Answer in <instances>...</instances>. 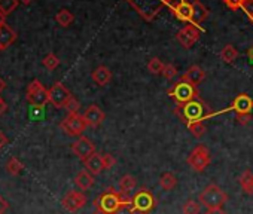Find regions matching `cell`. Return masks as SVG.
I'll list each match as a JSON object with an SVG mask.
<instances>
[{"mask_svg": "<svg viewBox=\"0 0 253 214\" xmlns=\"http://www.w3.org/2000/svg\"><path fill=\"white\" fill-rule=\"evenodd\" d=\"M174 113L186 125H191L195 122H204L206 119L214 116V112H211V109L201 100V97L177 106L174 109Z\"/></svg>", "mask_w": 253, "mask_h": 214, "instance_id": "cell-1", "label": "cell"}, {"mask_svg": "<svg viewBox=\"0 0 253 214\" xmlns=\"http://www.w3.org/2000/svg\"><path fill=\"white\" fill-rule=\"evenodd\" d=\"M145 21H154L166 6H171L176 0H125Z\"/></svg>", "mask_w": 253, "mask_h": 214, "instance_id": "cell-2", "label": "cell"}, {"mask_svg": "<svg viewBox=\"0 0 253 214\" xmlns=\"http://www.w3.org/2000/svg\"><path fill=\"white\" fill-rule=\"evenodd\" d=\"M131 198H126L125 195H122L121 192H116L113 187L106 189L103 193H100L95 199H94V207L95 210H100L106 214H115L119 207L125 202H128Z\"/></svg>", "mask_w": 253, "mask_h": 214, "instance_id": "cell-3", "label": "cell"}, {"mask_svg": "<svg viewBox=\"0 0 253 214\" xmlns=\"http://www.w3.org/2000/svg\"><path fill=\"white\" fill-rule=\"evenodd\" d=\"M226 201H228V195L217 184L206 186L198 195V202L201 205H204L207 210L209 208H222V205Z\"/></svg>", "mask_w": 253, "mask_h": 214, "instance_id": "cell-4", "label": "cell"}, {"mask_svg": "<svg viewBox=\"0 0 253 214\" xmlns=\"http://www.w3.org/2000/svg\"><path fill=\"white\" fill-rule=\"evenodd\" d=\"M167 94L173 98V101H174L177 106L185 104V103H188V101L195 100V98L200 97L197 86L191 85L189 82H186V80H183V79H179V80L167 91Z\"/></svg>", "mask_w": 253, "mask_h": 214, "instance_id": "cell-5", "label": "cell"}, {"mask_svg": "<svg viewBox=\"0 0 253 214\" xmlns=\"http://www.w3.org/2000/svg\"><path fill=\"white\" fill-rule=\"evenodd\" d=\"M26 98L33 107H43L49 103V89H46L39 79H33L27 86Z\"/></svg>", "mask_w": 253, "mask_h": 214, "instance_id": "cell-6", "label": "cell"}, {"mask_svg": "<svg viewBox=\"0 0 253 214\" xmlns=\"http://www.w3.org/2000/svg\"><path fill=\"white\" fill-rule=\"evenodd\" d=\"M186 162H188V165H189L194 171L201 173V171H204V170L210 165V162H211L210 150H209L206 146L198 144L197 147L192 149V152L189 153Z\"/></svg>", "mask_w": 253, "mask_h": 214, "instance_id": "cell-7", "label": "cell"}, {"mask_svg": "<svg viewBox=\"0 0 253 214\" xmlns=\"http://www.w3.org/2000/svg\"><path fill=\"white\" fill-rule=\"evenodd\" d=\"M133 207L139 214H149L157 207V199L149 189H140L133 196Z\"/></svg>", "mask_w": 253, "mask_h": 214, "instance_id": "cell-8", "label": "cell"}, {"mask_svg": "<svg viewBox=\"0 0 253 214\" xmlns=\"http://www.w3.org/2000/svg\"><path fill=\"white\" fill-rule=\"evenodd\" d=\"M60 127H61V130L67 136H70V137H81L88 125H86V122H85L82 115H79V113H69L63 119Z\"/></svg>", "mask_w": 253, "mask_h": 214, "instance_id": "cell-9", "label": "cell"}, {"mask_svg": "<svg viewBox=\"0 0 253 214\" xmlns=\"http://www.w3.org/2000/svg\"><path fill=\"white\" fill-rule=\"evenodd\" d=\"M201 32H204V29L197 27V26H194V24H186V26L176 35V39H177V42H179L185 49H191V48L198 42Z\"/></svg>", "mask_w": 253, "mask_h": 214, "instance_id": "cell-10", "label": "cell"}, {"mask_svg": "<svg viewBox=\"0 0 253 214\" xmlns=\"http://www.w3.org/2000/svg\"><path fill=\"white\" fill-rule=\"evenodd\" d=\"M70 97H72L70 91L61 82H55L49 88V103L54 107H57V109H64V106L67 104Z\"/></svg>", "mask_w": 253, "mask_h": 214, "instance_id": "cell-11", "label": "cell"}, {"mask_svg": "<svg viewBox=\"0 0 253 214\" xmlns=\"http://www.w3.org/2000/svg\"><path fill=\"white\" fill-rule=\"evenodd\" d=\"M252 109H253V100L247 94H240L232 100L228 109L217 112L214 115H220V113H226V112H235V115L237 113H252Z\"/></svg>", "mask_w": 253, "mask_h": 214, "instance_id": "cell-12", "label": "cell"}, {"mask_svg": "<svg viewBox=\"0 0 253 214\" xmlns=\"http://www.w3.org/2000/svg\"><path fill=\"white\" fill-rule=\"evenodd\" d=\"M72 152L81 159V161H86L89 156H92L95 153V146L94 143L85 137V136H81L73 144H72Z\"/></svg>", "mask_w": 253, "mask_h": 214, "instance_id": "cell-13", "label": "cell"}, {"mask_svg": "<svg viewBox=\"0 0 253 214\" xmlns=\"http://www.w3.org/2000/svg\"><path fill=\"white\" fill-rule=\"evenodd\" d=\"M171 14L182 23H192V15H194V8L191 2H186V0H176V2L170 6Z\"/></svg>", "mask_w": 253, "mask_h": 214, "instance_id": "cell-14", "label": "cell"}, {"mask_svg": "<svg viewBox=\"0 0 253 214\" xmlns=\"http://www.w3.org/2000/svg\"><path fill=\"white\" fill-rule=\"evenodd\" d=\"M63 207L70 211V213H76L79 211L85 204H86V196L85 193L82 192H78V190H70L61 201Z\"/></svg>", "mask_w": 253, "mask_h": 214, "instance_id": "cell-15", "label": "cell"}, {"mask_svg": "<svg viewBox=\"0 0 253 214\" xmlns=\"http://www.w3.org/2000/svg\"><path fill=\"white\" fill-rule=\"evenodd\" d=\"M82 116H84V119H85L86 125H88V127H91V128H97V127H100V125L103 124L104 118H106L104 112L100 109L98 106H95V104H91V106L88 107V109L85 110V113H84Z\"/></svg>", "mask_w": 253, "mask_h": 214, "instance_id": "cell-16", "label": "cell"}, {"mask_svg": "<svg viewBox=\"0 0 253 214\" xmlns=\"http://www.w3.org/2000/svg\"><path fill=\"white\" fill-rule=\"evenodd\" d=\"M180 79L189 82V83L194 85V86H198L200 83L204 82V79H206V71H204L200 66H191V67L186 70V73H185Z\"/></svg>", "mask_w": 253, "mask_h": 214, "instance_id": "cell-17", "label": "cell"}, {"mask_svg": "<svg viewBox=\"0 0 253 214\" xmlns=\"http://www.w3.org/2000/svg\"><path fill=\"white\" fill-rule=\"evenodd\" d=\"M192 8H194V15H192V23L189 24H194L197 27H201V24L209 18V9L200 2V0H194L192 2ZM203 29V27H201Z\"/></svg>", "mask_w": 253, "mask_h": 214, "instance_id": "cell-18", "label": "cell"}, {"mask_svg": "<svg viewBox=\"0 0 253 214\" xmlns=\"http://www.w3.org/2000/svg\"><path fill=\"white\" fill-rule=\"evenodd\" d=\"M91 77H92V80H94L98 86H106V85L110 82V79H112V71H110L106 66H98V67L92 71Z\"/></svg>", "mask_w": 253, "mask_h": 214, "instance_id": "cell-19", "label": "cell"}, {"mask_svg": "<svg viewBox=\"0 0 253 214\" xmlns=\"http://www.w3.org/2000/svg\"><path fill=\"white\" fill-rule=\"evenodd\" d=\"M84 164H85V168H86L92 176H97V174H100V173L104 170L103 158H101V155H98V153H94L92 156H89L86 161H84Z\"/></svg>", "mask_w": 253, "mask_h": 214, "instance_id": "cell-20", "label": "cell"}, {"mask_svg": "<svg viewBox=\"0 0 253 214\" xmlns=\"http://www.w3.org/2000/svg\"><path fill=\"white\" fill-rule=\"evenodd\" d=\"M17 39V33L5 23L0 26V45L3 46V49H6L8 46H11Z\"/></svg>", "mask_w": 253, "mask_h": 214, "instance_id": "cell-21", "label": "cell"}, {"mask_svg": "<svg viewBox=\"0 0 253 214\" xmlns=\"http://www.w3.org/2000/svg\"><path fill=\"white\" fill-rule=\"evenodd\" d=\"M75 184L82 190H88L94 184V177L88 170H82V171L78 173V176L75 178Z\"/></svg>", "mask_w": 253, "mask_h": 214, "instance_id": "cell-22", "label": "cell"}, {"mask_svg": "<svg viewBox=\"0 0 253 214\" xmlns=\"http://www.w3.org/2000/svg\"><path fill=\"white\" fill-rule=\"evenodd\" d=\"M238 183L247 195H253V173L250 170L241 173V176L238 177Z\"/></svg>", "mask_w": 253, "mask_h": 214, "instance_id": "cell-23", "label": "cell"}, {"mask_svg": "<svg viewBox=\"0 0 253 214\" xmlns=\"http://www.w3.org/2000/svg\"><path fill=\"white\" fill-rule=\"evenodd\" d=\"M136 184H137V181H136V178H134L133 176L125 174V176L119 180V189H121V193H122V195H128L130 192H133V190H134Z\"/></svg>", "mask_w": 253, "mask_h": 214, "instance_id": "cell-24", "label": "cell"}, {"mask_svg": "<svg viewBox=\"0 0 253 214\" xmlns=\"http://www.w3.org/2000/svg\"><path fill=\"white\" fill-rule=\"evenodd\" d=\"M238 57V51L232 46V45H225L220 51V58L222 61L228 63V64H232Z\"/></svg>", "mask_w": 253, "mask_h": 214, "instance_id": "cell-25", "label": "cell"}, {"mask_svg": "<svg viewBox=\"0 0 253 214\" xmlns=\"http://www.w3.org/2000/svg\"><path fill=\"white\" fill-rule=\"evenodd\" d=\"M55 21H57L61 27H69V26L75 21V15H73L69 9H61V11L55 15Z\"/></svg>", "mask_w": 253, "mask_h": 214, "instance_id": "cell-26", "label": "cell"}, {"mask_svg": "<svg viewBox=\"0 0 253 214\" xmlns=\"http://www.w3.org/2000/svg\"><path fill=\"white\" fill-rule=\"evenodd\" d=\"M160 184L164 190H173L177 184V178L173 173H164L160 178Z\"/></svg>", "mask_w": 253, "mask_h": 214, "instance_id": "cell-27", "label": "cell"}, {"mask_svg": "<svg viewBox=\"0 0 253 214\" xmlns=\"http://www.w3.org/2000/svg\"><path fill=\"white\" fill-rule=\"evenodd\" d=\"M23 164L15 158V156H12L9 161H8V164H6V171L9 173V174H12V176H18L21 171H23Z\"/></svg>", "mask_w": 253, "mask_h": 214, "instance_id": "cell-28", "label": "cell"}, {"mask_svg": "<svg viewBox=\"0 0 253 214\" xmlns=\"http://www.w3.org/2000/svg\"><path fill=\"white\" fill-rule=\"evenodd\" d=\"M164 66H166V64H164L160 58H151L149 63H148V70H149L152 74H163Z\"/></svg>", "mask_w": 253, "mask_h": 214, "instance_id": "cell-29", "label": "cell"}, {"mask_svg": "<svg viewBox=\"0 0 253 214\" xmlns=\"http://www.w3.org/2000/svg\"><path fill=\"white\" fill-rule=\"evenodd\" d=\"M20 0H0V11H2L5 15H9L11 12L15 11V8L18 6Z\"/></svg>", "mask_w": 253, "mask_h": 214, "instance_id": "cell-30", "label": "cell"}, {"mask_svg": "<svg viewBox=\"0 0 253 214\" xmlns=\"http://www.w3.org/2000/svg\"><path fill=\"white\" fill-rule=\"evenodd\" d=\"M222 2L231 9V11H240V9H244L250 0H222Z\"/></svg>", "mask_w": 253, "mask_h": 214, "instance_id": "cell-31", "label": "cell"}, {"mask_svg": "<svg viewBox=\"0 0 253 214\" xmlns=\"http://www.w3.org/2000/svg\"><path fill=\"white\" fill-rule=\"evenodd\" d=\"M188 130H189V131H191V134H192L194 137H197V139L203 137V136L206 134V131H207V128H206L204 122H195V124H191V125H188Z\"/></svg>", "mask_w": 253, "mask_h": 214, "instance_id": "cell-32", "label": "cell"}, {"mask_svg": "<svg viewBox=\"0 0 253 214\" xmlns=\"http://www.w3.org/2000/svg\"><path fill=\"white\" fill-rule=\"evenodd\" d=\"M43 66L48 69V70H55L58 66H60V58L55 55V54H48L45 58H43Z\"/></svg>", "mask_w": 253, "mask_h": 214, "instance_id": "cell-33", "label": "cell"}, {"mask_svg": "<svg viewBox=\"0 0 253 214\" xmlns=\"http://www.w3.org/2000/svg\"><path fill=\"white\" fill-rule=\"evenodd\" d=\"M200 208H201V207H200L198 202L189 199V201H186V202L183 204L182 211H183V214H200Z\"/></svg>", "mask_w": 253, "mask_h": 214, "instance_id": "cell-34", "label": "cell"}, {"mask_svg": "<svg viewBox=\"0 0 253 214\" xmlns=\"http://www.w3.org/2000/svg\"><path fill=\"white\" fill-rule=\"evenodd\" d=\"M115 214H136V210L133 207V198L128 201V202H125L119 207V210L115 213Z\"/></svg>", "mask_w": 253, "mask_h": 214, "instance_id": "cell-35", "label": "cell"}, {"mask_svg": "<svg viewBox=\"0 0 253 214\" xmlns=\"http://www.w3.org/2000/svg\"><path fill=\"white\" fill-rule=\"evenodd\" d=\"M177 69H176V66L174 64H166L164 66V70H163V76L166 77V79H169V80H171L173 77H176L177 76Z\"/></svg>", "mask_w": 253, "mask_h": 214, "instance_id": "cell-36", "label": "cell"}, {"mask_svg": "<svg viewBox=\"0 0 253 214\" xmlns=\"http://www.w3.org/2000/svg\"><path fill=\"white\" fill-rule=\"evenodd\" d=\"M79 107H81V104H79V101L72 95L70 97V100L67 101V104L64 106V109L69 112V113H78V110H79Z\"/></svg>", "mask_w": 253, "mask_h": 214, "instance_id": "cell-37", "label": "cell"}, {"mask_svg": "<svg viewBox=\"0 0 253 214\" xmlns=\"http://www.w3.org/2000/svg\"><path fill=\"white\" fill-rule=\"evenodd\" d=\"M101 158H103L104 170H110L112 167H115V164H116V159H115L112 155H109V153H104V155H101Z\"/></svg>", "mask_w": 253, "mask_h": 214, "instance_id": "cell-38", "label": "cell"}, {"mask_svg": "<svg viewBox=\"0 0 253 214\" xmlns=\"http://www.w3.org/2000/svg\"><path fill=\"white\" fill-rule=\"evenodd\" d=\"M235 119L240 125H247L252 121V113H237Z\"/></svg>", "mask_w": 253, "mask_h": 214, "instance_id": "cell-39", "label": "cell"}, {"mask_svg": "<svg viewBox=\"0 0 253 214\" xmlns=\"http://www.w3.org/2000/svg\"><path fill=\"white\" fill-rule=\"evenodd\" d=\"M246 14H247V17H249V20L253 23V0H250V2H249V5L243 9Z\"/></svg>", "mask_w": 253, "mask_h": 214, "instance_id": "cell-40", "label": "cell"}, {"mask_svg": "<svg viewBox=\"0 0 253 214\" xmlns=\"http://www.w3.org/2000/svg\"><path fill=\"white\" fill-rule=\"evenodd\" d=\"M8 207H9V205H8V202L5 201V198H3V196H0V214H3V213L8 210Z\"/></svg>", "mask_w": 253, "mask_h": 214, "instance_id": "cell-41", "label": "cell"}, {"mask_svg": "<svg viewBox=\"0 0 253 214\" xmlns=\"http://www.w3.org/2000/svg\"><path fill=\"white\" fill-rule=\"evenodd\" d=\"M206 214H225V211L222 208H209Z\"/></svg>", "mask_w": 253, "mask_h": 214, "instance_id": "cell-42", "label": "cell"}, {"mask_svg": "<svg viewBox=\"0 0 253 214\" xmlns=\"http://www.w3.org/2000/svg\"><path fill=\"white\" fill-rule=\"evenodd\" d=\"M6 143H8V137L0 131V149H2L3 146H6Z\"/></svg>", "mask_w": 253, "mask_h": 214, "instance_id": "cell-43", "label": "cell"}, {"mask_svg": "<svg viewBox=\"0 0 253 214\" xmlns=\"http://www.w3.org/2000/svg\"><path fill=\"white\" fill-rule=\"evenodd\" d=\"M5 110H6V103L2 100V97H0V115H3Z\"/></svg>", "mask_w": 253, "mask_h": 214, "instance_id": "cell-44", "label": "cell"}, {"mask_svg": "<svg viewBox=\"0 0 253 214\" xmlns=\"http://www.w3.org/2000/svg\"><path fill=\"white\" fill-rule=\"evenodd\" d=\"M247 58H249V61L253 64V45L247 49Z\"/></svg>", "mask_w": 253, "mask_h": 214, "instance_id": "cell-45", "label": "cell"}, {"mask_svg": "<svg viewBox=\"0 0 253 214\" xmlns=\"http://www.w3.org/2000/svg\"><path fill=\"white\" fill-rule=\"evenodd\" d=\"M5 18H6V15L2 12V11H0V26H2V24H5Z\"/></svg>", "mask_w": 253, "mask_h": 214, "instance_id": "cell-46", "label": "cell"}, {"mask_svg": "<svg viewBox=\"0 0 253 214\" xmlns=\"http://www.w3.org/2000/svg\"><path fill=\"white\" fill-rule=\"evenodd\" d=\"M5 86H6V83H5V80L0 77V92H2L3 89H5Z\"/></svg>", "mask_w": 253, "mask_h": 214, "instance_id": "cell-47", "label": "cell"}, {"mask_svg": "<svg viewBox=\"0 0 253 214\" xmlns=\"http://www.w3.org/2000/svg\"><path fill=\"white\" fill-rule=\"evenodd\" d=\"M20 2H21V3H24V5H29V3H32V2H33V0H20Z\"/></svg>", "mask_w": 253, "mask_h": 214, "instance_id": "cell-48", "label": "cell"}, {"mask_svg": "<svg viewBox=\"0 0 253 214\" xmlns=\"http://www.w3.org/2000/svg\"><path fill=\"white\" fill-rule=\"evenodd\" d=\"M92 214H106V213H103V211H100V210H95Z\"/></svg>", "mask_w": 253, "mask_h": 214, "instance_id": "cell-49", "label": "cell"}, {"mask_svg": "<svg viewBox=\"0 0 253 214\" xmlns=\"http://www.w3.org/2000/svg\"><path fill=\"white\" fill-rule=\"evenodd\" d=\"M2 51H5V49H3V46H2V45H0V52H2Z\"/></svg>", "mask_w": 253, "mask_h": 214, "instance_id": "cell-50", "label": "cell"}]
</instances>
